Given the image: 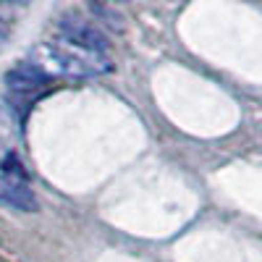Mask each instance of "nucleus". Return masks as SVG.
<instances>
[{
  "instance_id": "nucleus-5",
  "label": "nucleus",
  "mask_w": 262,
  "mask_h": 262,
  "mask_svg": "<svg viewBox=\"0 0 262 262\" xmlns=\"http://www.w3.org/2000/svg\"><path fill=\"white\" fill-rule=\"evenodd\" d=\"M3 6H27V3H32V0H0Z\"/></svg>"
},
{
  "instance_id": "nucleus-4",
  "label": "nucleus",
  "mask_w": 262,
  "mask_h": 262,
  "mask_svg": "<svg viewBox=\"0 0 262 262\" xmlns=\"http://www.w3.org/2000/svg\"><path fill=\"white\" fill-rule=\"evenodd\" d=\"M50 76H45L37 66H32V63H21V66H16V69H11L8 74H6V84L11 86V90H16V92H32V90H39L42 84H45Z\"/></svg>"
},
{
  "instance_id": "nucleus-1",
  "label": "nucleus",
  "mask_w": 262,
  "mask_h": 262,
  "mask_svg": "<svg viewBox=\"0 0 262 262\" xmlns=\"http://www.w3.org/2000/svg\"><path fill=\"white\" fill-rule=\"evenodd\" d=\"M29 63L37 66L45 76H71V79H90L113 71V60L107 53L81 48L60 34L50 42L34 45Z\"/></svg>"
},
{
  "instance_id": "nucleus-2",
  "label": "nucleus",
  "mask_w": 262,
  "mask_h": 262,
  "mask_svg": "<svg viewBox=\"0 0 262 262\" xmlns=\"http://www.w3.org/2000/svg\"><path fill=\"white\" fill-rule=\"evenodd\" d=\"M60 37L76 42L81 48H90V50H97V53H107V39L102 32H97L90 21H84L79 16H69L60 21Z\"/></svg>"
},
{
  "instance_id": "nucleus-3",
  "label": "nucleus",
  "mask_w": 262,
  "mask_h": 262,
  "mask_svg": "<svg viewBox=\"0 0 262 262\" xmlns=\"http://www.w3.org/2000/svg\"><path fill=\"white\" fill-rule=\"evenodd\" d=\"M0 202L21 210V212H37V196L29 189V184L24 179L8 176V173H0Z\"/></svg>"
}]
</instances>
